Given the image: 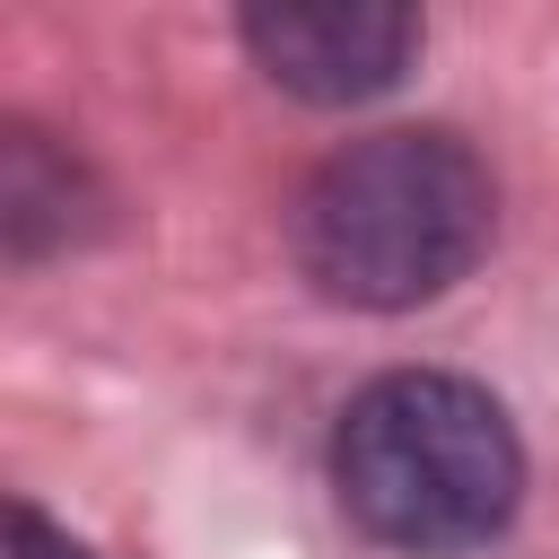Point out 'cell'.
Returning a JSON list of instances; mask_svg holds the SVG:
<instances>
[{"instance_id": "1", "label": "cell", "mask_w": 559, "mask_h": 559, "mask_svg": "<svg viewBox=\"0 0 559 559\" xmlns=\"http://www.w3.org/2000/svg\"><path fill=\"white\" fill-rule=\"evenodd\" d=\"M489 227H498L489 166L454 131L402 122L314 166V183L297 192V271L332 306L402 314L445 297L489 253Z\"/></svg>"}, {"instance_id": "2", "label": "cell", "mask_w": 559, "mask_h": 559, "mask_svg": "<svg viewBox=\"0 0 559 559\" xmlns=\"http://www.w3.org/2000/svg\"><path fill=\"white\" fill-rule=\"evenodd\" d=\"M332 489L358 533H376L402 559H463L507 533L524 498V445L515 419L472 384L437 367L376 376L341 428H332Z\"/></svg>"}, {"instance_id": "3", "label": "cell", "mask_w": 559, "mask_h": 559, "mask_svg": "<svg viewBox=\"0 0 559 559\" xmlns=\"http://www.w3.org/2000/svg\"><path fill=\"white\" fill-rule=\"evenodd\" d=\"M245 52L306 105H367L411 70L419 17L402 0H262L245 9Z\"/></svg>"}, {"instance_id": "4", "label": "cell", "mask_w": 559, "mask_h": 559, "mask_svg": "<svg viewBox=\"0 0 559 559\" xmlns=\"http://www.w3.org/2000/svg\"><path fill=\"white\" fill-rule=\"evenodd\" d=\"M9 559H87V550H79L44 507H26V498H17V507H9Z\"/></svg>"}]
</instances>
